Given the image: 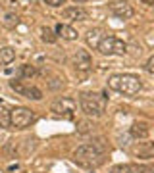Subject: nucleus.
<instances>
[{
  "instance_id": "1",
  "label": "nucleus",
  "mask_w": 154,
  "mask_h": 173,
  "mask_svg": "<svg viewBox=\"0 0 154 173\" xmlns=\"http://www.w3.org/2000/svg\"><path fill=\"white\" fill-rule=\"evenodd\" d=\"M98 142H89L79 146L73 152V161L81 167H98L104 161V146Z\"/></svg>"
},
{
  "instance_id": "2",
  "label": "nucleus",
  "mask_w": 154,
  "mask_h": 173,
  "mask_svg": "<svg viewBox=\"0 0 154 173\" xmlns=\"http://www.w3.org/2000/svg\"><path fill=\"white\" fill-rule=\"evenodd\" d=\"M108 87L112 90L122 92V94L135 96L142 89V81L139 75H133V73H118V75H112L108 79Z\"/></svg>"
},
{
  "instance_id": "3",
  "label": "nucleus",
  "mask_w": 154,
  "mask_h": 173,
  "mask_svg": "<svg viewBox=\"0 0 154 173\" xmlns=\"http://www.w3.org/2000/svg\"><path fill=\"white\" fill-rule=\"evenodd\" d=\"M106 102H108V96L100 94V92H83L79 96L81 110L91 118H100L106 110Z\"/></svg>"
},
{
  "instance_id": "4",
  "label": "nucleus",
  "mask_w": 154,
  "mask_h": 173,
  "mask_svg": "<svg viewBox=\"0 0 154 173\" xmlns=\"http://www.w3.org/2000/svg\"><path fill=\"white\" fill-rule=\"evenodd\" d=\"M98 52L104 56H123L127 52V44L118 37H104L98 44Z\"/></svg>"
},
{
  "instance_id": "5",
  "label": "nucleus",
  "mask_w": 154,
  "mask_h": 173,
  "mask_svg": "<svg viewBox=\"0 0 154 173\" xmlns=\"http://www.w3.org/2000/svg\"><path fill=\"white\" fill-rule=\"evenodd\" d=\"M35 121V112L29 108H16L12 110V127L16 129H25Z\"/></svg>"
},
{
  "instance_id": "6",
  "label": "nucleus",
  "mask_w": 154,
  "mask_h": 173,
  "mask_svg": "<svg viewBox=\"0 0 154 173\" xmlns=\"http://www.w3.org/2000/svg\"><path fill=\"white\" fill-rule=\"evenodd\" d=\"M10 89L16 90L17 94L29 98V100H41V98H42L41 89L33 87V85H25V83H21V81H16V79H14V81H10Z\"/></svg>"
},
{
  "instance_id": "7",
  "label": "nucleus",
  "mask_w": 154,
  "mask_h": 173,
  "mask_svg": "<svg viewBox=\"0 0 154 173\" xmlns=\"http://www.w3.org/2000/svg\"><path fill=\"white\" fill-rule=\"evenodd\" d=\"M52 112L56 115H64L65 119H73V112H75V102L71 98H60L52 104Z\"/></svg>"
},
{
  "instance_id": "8",
  "label": "nucleus",
  "mask_w": 154,
  "mask_h": 173,
  "mask_svg": "<svg viewBox=\"0 0 154 173\" xmlns=\"http://www.w3.org/2000/svg\"><path fill=\"white\" fill-rule=\"evenodd\" d=\"M110 12L119 17V19H129V17H133V6H131L129 2H125V0H114L112 4H110Z\"/></svg>"
},
{
  "instance_id": "9",
  "label": "nucleus",
  "mask_w": 154,
  "mask_h": 173,
  "mask_svg": "<svg viewBox=\"0 0 154 173\" xmlns=\"http://www.w3.org/2000/svg\"><path fill=\"white\" fill-rule=\"evenodd\" d=\"M73 64H75V69L81 73H87L89 69L93 67V60H91V54L87 50H77L75 56H73Z\"/></svg>"
},
{
  "instance_id": "10",
  "label": "nucleus",
  "mask_w": 154,
  "mask_h": 173,
  "mask_svg": "<svg viewBox=\"0 0 154 173\" xmlns=\"http://www.w3.org/2000/svg\"><path fill=\"white\" fill-rule=\"evenodd\" d=\"M62 17L70 19V21H85L87 19V12L81 6H70L62 10Z\"/></svg>"
},
{
  "instance_id": "11",
  "label": "nucleus",
  "mask_w": 154,
  "mask_h": 173,
  "mask_svg": "<svg viewBox=\"0 0 154 173\" xmlns=\"http://www.w3.org/2000/svg\"><path fill=\"white\" fill-rule=\"evenodd\" d=\"M56 37H62V39H65V41H75L79 35H77V31L71 27V25H68V23H58L56 25Z\"/></svg>"
},
{
  "instance_id": "12",
  "label": "nucleus",
  "mask_w": 154,
  "mask_h": 173,
  "mask_svg": "<svg viewBox=\"0 0 154 173\" xmlns=\"http://www.w3.org/2000/svg\"><path fill=\"white\" fill-rule=\"evenodd\" d=\"M135 156L141 160H150L154 158V142H141L135 148Z\"/></svg>"
},
{
  "instance_id": "13",
  "label": "nucleus",
  "mask_w": 154,
  "mask_h": 173,
  "mask_svg": "<svg viewBox=\"0 0 154 173\" xmlns=\"http://www.w3.org/2000/svg\"><path fill=\"white\" fill-rule=\"evenodd\" d=\"M148 133H150V129L145 121H135L131 125V137L133 138H147Z\"/></svg>"
},
{
  "instance_id": "14",
  "label": "nucleus",
  "mask_w": 154,
  "mask_h": 173,
  "mask_svg": "<svg viewBox=\"0 0 154 173\" xmlns=\"http://www.w3.org/2000/svg\"><path fill=\"white\" fill-rule=\"evenodd\" d=\"M104 39V35H102V29H91L89 33L85 35V41L87 44L91 46V48H96L98 50V44H100V41Z\"/></svg>"
},
{
  "instance_id": "15",
  "label": "nucleus",
  "mask_w": 154,
  "mask_h": 173,
  "mask_svg": "<svg viewBox=\"0 0 154 173\" xmlns=\"http://www.w3.org/2000/svg\"><path fill=\"white\" fill-rule=\"evenodd\" d=\"M16 60V50L12 46H2L0 48V65H8Z\"/></svg>"
},
{
  "instance_id": "16",
  "label": "nucleus",
  "mask_w": 154,
  "mask_h": 173,
  "mask_svg": "<svg viewBox=\"0 0 154 173\" xmlns=\"http://www.w3.org/2000/svg\"><path fill=\"white\" fill-rule=\"evenodd\" d=\"M17 23H19V17L14 14V12H8V14H4V17H2V25H4L6 29H16Z\"/></svg>"
},
{
  "instance_id": "17",
  "label": "nucleus",
  "mask_w": 154,
  "mask_h": 173,
  "mask_svg": "<svg viewBox=\"0 0 154 173\" xmlns=\"http://www.w3.org/2000/svg\"><path fill=\"white\" fill-rule=\"evenodd\" d=\"M0 127H12V110L0 106Z\"/></svg>"
},
{
  "instance_id": "18",
  "label": "nucleus",
  "mask_w": 154,
  "mask_h": 173,
  "mask_svg": "<svg viewBox=\"0 0 154 173\" xmlns=\"http://www.w3.org/2000/svg\"><path fill=\"white\" fill-rule=\"evenodd\" d=\"M41 39L45 41V42H48V44H54L58 37H56V33H54L52 29H48V27H42V29H41Z\"/></svg>"
},
{
  "instance_id": "19",
  "label": "nucleus",
  "mask_w": 154,
  "mask_h": 173,
  "mask_svg": "<svg viewBox=\"0 0 154 173\" xmlns=\"http://www.w3.org/2000/svg\"><path fill=\"white\" fill-rule=\"evenodd\" d=\"M19 73H21V77H23V79H31V77H35V75H37V69H35V65L25 64V65H21Z\"/></svg>"
},
{
  "instance_id": "20",
  "label": "nucleus",
  "mask_w": 154,
  "mask_h": 173,
  "mask_svg": "<svg viewBox=\"0 0 154 173\" xmlns=\"http://www.w3.org/2000/svg\"><path fill=\"white\" fill-rule=\"evenodd\" d=\"M93 123L91 121H79L77 123V131H79L81 135H87V133H93Z\"/></svg>"
},
{
  "instance_id": "21",
  "label": "nucleus",
  "mask_w": 154,
  "mask_h": 173,
  "mask_svg": "<svg viewBox=\"0 0 154 173\" xmlns=\"http://www.w3.org/2000/svg\"><path fill=\"white\" fill-rule=\"evenodd\" d=\"M112 173H135V167L129 164H122V166H116L112 169Z\"/></svg>"
},
{
  "instance_id": "22",
  "label": "nucleus",
  "mask_w": 154,
  "mask_h": 173,
  "mask_svg": "<svg viewBox=\"0 0 154 173\" xmlns=\"http://www.w3.org/2000/svg\"><path fill=\"white\" fill-rule=\"evenodd\" d=\"M145 67H147V71H148L150 75H154V56H150L148 60H147V65H145Z\"/></svg>"
},
{
  "instance_id": "23",
  "label": "nucleus",
  "mask_w": 154,
  "mask_h": 173,
  "mask_svg": "<svg viewBox=\"0 0 154 173\" xmlns=\"http://www.w3.org/2000/svg\"><path fill=\"white\" fill-rule=\"evenodd\" d=\"M45 2H46L48 6H52V8H58V6L65 4V0H45Z\"/></svg>"
},
{
  "instance_id": "24",
  "label": "nucleus",
  "mask_w": 154,
  "mask_h": 173,
  "mask_svg": "<svg viewBox=\"0 0 154 173\" xmlns=\"http://www.w3.org/2000/svg\"><path fill=\"white\" fill-rule=\"evenodd\" d=\"M139 173H154V169H152V167H142Z\"/></svg>"
},
{
  "instance_id": "25",
  "label": "nucleus",
  "mask_w": 154,
  "mask_h": 173,
  "mask_svg": "<svg viewBox=\"0 0 154 173\" xmlns=\"http://www.w3.org/2000/svg\"><path fill=\"white\" fill-rule=\"evenodd\" d=\"M141 2H142V4H148V6H152V4H154V0H141Z\"/></svg>"
},
{
  "instance_id": "26",
  "label": "nucleus",
  "mask_w": 154,
  "mask_h": 173,
  "mask_svg": "<svg viewBox=\"0 0 154 173\" xmlns=\"http://www.w3.org/2000/svg\"><path fill=\"white\" fill-rule=\"evenodd\" d=\"M75 4H83V2H87V0H73Z\"/></svg>"
},
{
  "instance_id": "27",
  "label": "nucleus",
  "mask_w": 154,
  "mask_h": 173,
  "mask_svg": "<svg viewBox=\"0 0 154 173\" xmlns=\"http://www.w3.org/2000/svg\"><path fill=\"white\" fill-rule=\"evenodd\" d=\"M0 104H2V98H0Z\"/></svg>"
}]
</instances>
